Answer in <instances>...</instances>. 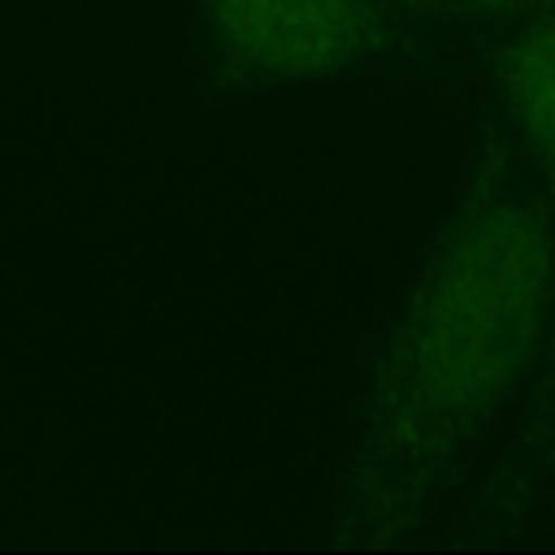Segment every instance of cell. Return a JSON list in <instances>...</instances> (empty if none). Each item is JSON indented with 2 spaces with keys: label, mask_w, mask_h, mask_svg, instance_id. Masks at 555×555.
I'll return each mask as SVG.
<instances>
[{
  "label": "cell",
  "mask_w": 555,
  "mask_h": 555,
  "mask_svg": "<svg viewBox=\"0 0 555 555\" xmlns=\"http://www.w3.org/2000/svg\"><path fill=\"white\" fill-rule=\"evenodd\" d=\"M555 228L517 176L478 179L387 322L364 387L341 514L406 533L472 472L543 348Z\"/></svg>",
  "instance_id": "cell-1"
},
{
  "label": "cell",
  "mask_w": 555,
  "mask_h": 555,
  "mask_svg": "<svg viewBox=\"0 0 555 555\" xmlns=\"http://www.w3.org/2000/svg\"><path fill=\"white\" fill-rule=\"evenodd\" d=\"M215 33L270 75H315L351 55L364 13L358 0H208Z\"/></svg>",
  "instance_id": "cell-2"
},
{
  "label": "cell",
  "mask_w": 555,
  "mask_h": 555,
  "mask_svg": "<svg viewBox=\"0 0 555 555\" xmlns=\"http://www.w3.org/2000/svg\"><path fill=\"white\" fill-rule=\"evenodd\" d=\"M507 88L524 140L555 179V16L524 33L507 65Z\"/></svg>",
  "instance_id": "cell-3"
}]
</instances>
